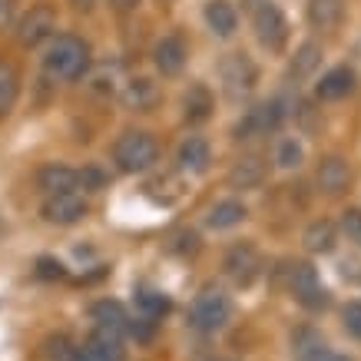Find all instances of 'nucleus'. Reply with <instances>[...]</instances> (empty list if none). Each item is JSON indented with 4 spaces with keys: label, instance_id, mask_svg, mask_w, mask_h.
<instances>
[{
    "label": "nucleus",
    "instance_id": "nucleus-1",
    "mask_svg": "<svg viewBox=\"0 0 361 361\" xmlns=\"http://www.w3.org/2000/svg\"><path fill=\"white\" fill-rule=\"evenodd\" d=\"M90 44L77 33H56L50 47L44 54V73L50 80H60V83H70V80H80L90 70Z\"/></svg>",
    "mask_w": 361,
    "mask_h": 361
},
{
    "label": "nucleus",
    "instance_id": "nucleus-2",
    "mask_svg": "<svg viewBox=\"0 0 361 361\" xmlns=\"http://www.w3.org/2000/svg\"><path fill=\"white\" fill-rule=\"evenodd\" d=\"M159 159V142L146 130H126L113 142V163L120 173H146Z\"/></svg>",
    "mask_w": 361,
    "mask_h": 361
},
{
    "label": "nucleus",
    "instance_id": "nucleus-3",
    "mask_svg": "<svg viewBox=\"0 0 361 361\" xmlns=\"http://www.w3.org/2000/svg\"><path fill=\"white\" fill-rule=\"evenodd\" d=\"M232 322V298L219 285H206L189 308V325L202 335H216Z\"/></svg>",
    "mask_w": 361,
    "mask_h": 361
},
{
    "label": "nucleus",
    "instance_id": "nucleus-4",
    "mask_svg": "<svg viewBox=\"0 0 361 361\" xmlns=\"http://www.w3.org/2000/svg\"><path fill=\"white\" fill-rule=\"evenodd\" d=\"M285 116H288V110H285L282 97L262 99V103L249 106V110H245L239 120H235V126H232V136H235L239 142L259 140V136H272V133L285 123Z\"/></svg>",
    "mask_w": 361,
    "mask_h": 361
},
{
    "label": "nucleus",
    "instance_id": "nucleus-5",
    "mask_svg": "<svg viewBox=\"0 0 361 361\" xmlns=\"http://www.w3.org/2000/svg\"><path fill=\"white\" fill-rule=\"evenodd\" d=\"M249 11H252V27H255L259 44H262L269 54H285L288 37H292V27H288V17H285L282 7H279L275 0H259Z\"/></svg>",
    "mask_w": 361,
    "mask_h": 361
},
{
    "label": "nucleus",
    "instance_id": "nucleus-6",
    "mask_svg": "<svg viewBox=\"0 0 361 361\" xmlns=\"http://www.w3.org/2000/svg\"><path fill=\"white\" fill-rule=\"evenodd\" d=\"M219 80H222V93L232 99V103H242L249 99L259 87V66L249 54H226L219 60Z\"/></svg>",
    "mask_w": 361,
    "mask_h": 361
},
{
    "label": "nucleus",
    "instance_id": "nucleus-7",
    "mask_svg": "<svg viewBox=\"0 0 361 361\" xmlns=\"http://www.w3.org/2000/svg\"><path fill=\"white\" fill-rule=\"evenodd\" d=\"M288 292L295 295V302L308 312H325L331 305V292L322 285V275L312 262H288Z\"/></svg>",
    "mask_w": 361,
    "mask_h": 361
},
{
    "label": "nucleus",
    "instance_id": "nucleus-8",
    "mask_svg": "<svg viewBox=\"0 0 361 361\" xmlns=\"http://www.w3.org/2000/svg\"><path fill=\"white\" fill-rule=\"evenodd\" d=\"M56 37V7L54 4H47V0H40V4H33L30 11L20 17V23H17V40H20V47H40L47 44V40H54Z\"/></svg>",
    "mask_w": 361,
    "mask_h": 361
},
{
    "label": "nucleus",
    "instance_id": "nucleus-9",
    "mask_svg": "<svg viewBox=\"0 0 361 361\" xmlns=\"http://www.w3.org/2000/svg\"><path fill=\"white\" fill-rule=\"evenodd\" d=\"M222 272L229 275L232 285H239V288H249L259 272H262V255L259 249L252 245V242H235L229 252H226V259H222Z\"/></svg>",
    "mask_w": 361,
    "mask_h": 361
},
{
    "label": "nucleus",
    "instance_id": "nucleus-10",
    "mask_svg": "<svg viewBox=\"0 0 361 361\" xmlns=\"http://www.w3.org/2000/svg\"><path fill=\"white\" fill-rule=\"evenodd\" d=\"M87 212L90 202L83 192H54V196H44V206H40V216L50 226H77Z\"/></svg>",
    "mask_w": 361,
    "mask_h": 361
},
{
    "label": "nucleus",
    "instance_id": "nucleus-11",
    "mask_svg": "<svg viewBox=\"0 0 361 361\" xmlns=\"http://www.w3.org/2000/svg\"><path fill=\"white\" fill-rule=\"evenodd\" d=\"M355 90H358V70L348 63L331 66V70H325V73L315 80V97L322 99V103L345 99V97H351Z\"/></svg>",
    "mask_w": 361,
    "mask_h": 361
},
{
    "label": "nucleus",
    "instance_id": "nucleus-12",
    "mask_svg": "<svg viewBox=\"0 0 361 361\" xmlns=\"http://www.w3.org/2000/svg\"><path fill=\"white\" fill-rule=\"evenodd\" d=\"M186 60H189V47L179 33H166L159 37L153 47V63L163 77H179L186 70Z\"/></svg>",
    "mask_w": 361,
    "mask_h": 361
},
{
    "label": "nucleus",
    "instance_id": "nucleus-13",
    "mask_svg": "<svg viewBox=\"0 0 361 361\" xmlns=\"http://www.w3.org/2000/svg\"><path fill=\"white\" fill-rule=\"evenodd\" d=\"M292 358L295 361H351L348 355L331 348L315 329H298L292 335Z\"/></svg>",
    "mask_w": 361,
    "mask_h": 361
},
{
    "label": "nucleus",
    "instance_id": "nucleus-14",
    "mask_svg": "<svg viewBox=\"0 0 361 361\" xmlns=\"http://www.w3.org/2000/svg\"><path fill=\"white\" fill-rule=\"evenodd\" d=\"M70 361H126V348H123V338L93 331L90 338H83L73 348V358Z\"/></svg>",
    "mask_w": 361,
    "mask_h": 361
},
{
    "label": "nucleus",
    "instance_id": "nucleus-15",
    "mask_svg": "<svg viewBox=\"0 0 361 361\" xmlns=\"http://www.w3.org/2000/svg\"><path fill=\"white\" fill-rule=\"evenodd\" d=\"M176 163H179V169H183V173L202 176L209 169V163H212V146H209V140H206V136H199V133L183 136L179 149H176Z\"/></svg>",
    "mask_w": 361,
    "mask_h": 361
},
{
    "label": "nucleus",
    "instance_id": "nucleus-16",
    "mask_svg": "<svg viewBox=\"0 0 361 361\" xmlns=\"http://www.w3.org/2000/svg\"><path fill=\"white\" fill-rule=\"evenodd\" d=\"M90 318H93L97 331H103V335H113V338L130 335V315H126V308H123L120 302H113V298L93 302V305H90Z\"/></svg>",
    "mask_w": 361,
    "mask_h": 361
},
{
    "label": "nucleus",
    "instance_id": "nucleus-17",
    "mask_svg": "<svg viewBox=\"0 0 361 361\" xmlns=\"http://www.w3.org/2000/svg\"><path fill=\"white\" fill-rule=\"evenodd\" d=\"M315 183H318V189H322L325 196H338V192H345L348 183H351L348 159H341V156H325V159L318 163V169H315Z\"/></svg>",
    "mask_w": 361,
    "mask_h": 361
},
{
    "label": "nucleus",
    "instance_id": "nucleus-18",
    "mask_svg": "<svg viewBox=\"0 0 361 361\" xmlns=\"http://www.w3.org/2000/svg\"><path fill=\"white\" fill-rule=\"evenodd\" d=\"M37 186L44 189V196L54 192H80V169H70L63 163H47L37 169Z\"/></svg>",
    "mask_w": 361,
    "mask_h": 361
},
{
    "label": "nucleus",
    "instance_id": "nucleus-19",
    "mask_svg": "<svg viewBox=\"0 0 361 361\" xmlns=\"http://www.w3.org/2000/svg\"><path fill=\"white\" fill-rule=\"evenodd\" d=\"M265 176H269V166H265L262 156H242L239 163H232V169H229V186L249 192V189L262 186Z\"/></svg>",
    "mask_w": 361,
    "mask_h": 361
},
{
    "label": "nucleus",
    "instance_id": "nucleus-20",
    "mask_svg": "<svg viewBox=\"0 0 361 361\" xmlns=\"http://www.w3.org/2000/svg\"><path fill=\"white\" fill-rule=\"evenodd\" d=\"M348 11V0H308L305 4V17L315 30H335L345 20Z\"/></svg>",
    "mask_w": 361,
    "mask_h": 361
},
{
    "label": "nucleus",
    "instance_id": "nucleus-21",
    "mask_svg": "<svg viewBox=\"0 0 361 361\" xmlns=\"http://www.w3.org/2000/svg\"><path fill=\"white\" fill-rule=\"evenodd\" d=\"M202 13H206V27L216 33L219 40H229L232 33L239 30V11L232 7L229 0H209Z\"/></svg>",
    "mask_w": 361,
    "mask_h": 361
},
{
    "label": "nucleus",
    "instance_id": "nucleus-22",
    "mask_svg": "<svg viewBox=\"0 0 361 361\" xmlns=\"http://www.w3.org/2000/svg\"><path fill=\"white\" fill-rule=\"evenodd\" d=\"M302 242H305V249L312 252V255H331L335 252V245H338V226L331 219H315L308 222L305 235H302Z\"/></svg>",
    "mask_w": 361,
    "mask_h": 361
},
{
    "label": "nucleus",
    "instance_id": "nucleus-23",
    "mask_svg": "<svg viewBox=\"0 0 361 361\" xmlns=\"http://www.w3.org/2000/svg\"><path fill=\"white\" fill-rule=\"evenodd\" d=\"M212 106H216V97L206 83H192L183 97V116L186 123H206L212 116Z\"/></svg>",
    "mask_w": 361,
    "mask_h": 361
},
{
    "label": "nucleus",
    "instance_id": "nucleus-24",
    "mask_svg": "<svg viewBox=\"0 0 361 361\" xmlns=\"http://www.w3.org/2000/svg\"><path fill=\"white\" fill-rule=\"evenodd\" d=\"M322 56H325L322 44H318V40H305V44L295 50L292 63H288V80H308L318 66H322Z\"/></svg>",
    "mask_w": 361,
    "mask_h": 361
},
{
    "label": "nucleus",
    "instance_id": "nucleus-25",
    "mask_svg": "<svg viewBox=\"0 0 361 361\" xmlns=\"http://www.w3.org/2000/svg\"><path fill=\"white\" fill-rule=\"evenodd\" d=\"M245 216H249V209L242 206L239 199H219V202L206 212V226H209V229H216V232H222V229L239 226Z\"/></svg>",
    "mask_w": 361,
    "mask_h": 361
},
{
    "label": "nucleus",
    "instance_id": "nucleus-26",
    "mask_svg": "<svg viewBox=\"0 0 361 361\" xmlns=\"http://www.w3.org/2000/svg\"><path fill=\"white\" fill-rule=\"evenodd\" d=\"M136 308H140V318H146V322H159V318L169 315L173 302H169L166 292L142 285V288H136Z\"/></svg>",
    "mask_w": 361,
    "mask_h": 361
},
{
    "label": "nucleus",
    "instance_id": "nucleus-27",
    "mask_svg": "<svg viewBox=\"0 0 361 361\" xmlns=\"http://www.w3.org/2000/svg\"><path fill=\"white\" fill-rule=\"evenodd\" d=\"M156 83H149L146 77H140V80H130L126 87H123V93H120V99L130 106V110H149L156 103Z\"/></svg>",
    "mask_w": 361,
    "mask_h": 361
},
{
    "label": "nucleus",
    "instance_id": "nucleus-28",
    "mask_svg": "<svg viewBox=\"0 0 361 361\" xmlns=\"http://www.w3.org/2000/svg\"><path fill=\"white\" fill-rule=\"evenodd\" d=\"M275 163L279 169H298V166L305 163V146L298 136H282V140L275 142Z\"/></svg>",
    "mask_w": 361,
    "mask_h": 361
},
{
    "label": "nucleus",
    "instance_id": "nucleus-29",
    "mask_svg": "<svg viewBox=\"0 0 361 361\" xmlns=\"http://www.w3.org/2000/svg\"><path fill=\"white\" fill-rule=\"evenodd\" d=\"M17 93H20V80L11 66H0V113H11V106L17 103Z\"/></svg>",
    "mask_w": 361,
    "mask_h": 361
},
{
    "label": "nucleus",
    "instance_id": "nucleus-30",
    "mask_svg": "<svg viewBox=\"0 0 361 361\" xmlns=\"http://www.w3.org/2000/svg\"><path fill=\"white\" fill-rule=\"evenodd\" d=\"M338 232L351 242V245H358V249H361V209L358 206H348L345 212H341Z\"/></svg>",
    "mask_w": 361,
    "mask_h": 361
},
{
    "label": "nucleus",
    "instance_id": "nucleus-31",
    "mask_svg": "<svg viewBox=\"0 0 361 361\" xmlns=\"http://www.w3.org/2000/svg\"><path fill=\"white\" fill-rule=\"evenodd\" d=\"M341 322H345V331L351 338L361 341V298H355V302H348L341 308Z\"/></svg>",
    "mask_w": 361,
    "mask_h": 361
},
{
    "label": "nucleus",
    "instance_id": "nucleus-32",
    "mask_svg": "<svg viewBox=\"0 0 361 361\" xmlns=\"http://www.w3.org/2000/svg\"><path fill=\"white\" fill-rule=\"evenodd\" d=\"M37 275L40 279H66V265L50 259V255H40L37 259Z\"/></svg>",
    "mask_w": 361,
    "mask_h": 361
},
{
    "label": "nucleus",
    "instance_id": "nucleus-33",
    "mask_svg": "<svg viewBox=\"0 0 361 361\" xmlns=\"http://www.w3.org/2000/svg\"><path fill=\"white\" fill-rule=\"evenodd\" d=\"M106 186V176L99 173L97 166H90V169H83L80 173V189H90V192H97V189Z\"/></svg>",
    "mask_w": 361,
    "mask_h": 361
},
{
    "label": "nucleus",
    "instance_id": "nucleus-34",
    "mask_svg": "<svg viewBox=\"0 0 361 361\" xmlns=\"http://www.w3.org/2000/svg\"><path fill=\"white\" fill-rule=\"evenodd\" d=\"M153 329H156V322H146V318H130V335L136 341H149V338H153Z\"/></svg>",
    "mask_w": 361,
    "mask_h": 361
},
{
    "label": "nucleus",
    "instance_id": "nucleus-35",
    "mask_svg": "<svg viewBox=\"0 0 361 361\" xmlns=\"http://www.w3.org/2000/svg\"><path fill=\"white\" fill-rule=\"evenodd\" d=\"M110 7L116 13H133L136 7H140V0H110Z\"/></svg>",
    "mask_w": 361,
    "mask_h": 361
},
{
    "label": "nucleus",
    "instance_id": "nucleus-36",
    "mask_svg": "<svg viewBox=\"0 0 361 361\" xmlns=\"http://www.w3.org/2000/svg\"><path fill=\"white\" fill-rule=\"evenodd\" d=\"M11 23V0H0V30Z\"/></svg>",
    "mask_w": 361,
    "mask_h": 361
},
{
    "label": "nucleus",
    "instance_id": "nucleus-37",
    "mask_svg": "<svg viewBox=\"0 0 361 361\" xmlns=\"http://www.w3.org/2000/svg\"><path fill=\"white\" fill-rule=\"evenodd\" d=\"M355 279H358V282H361V269H358V275H355Z\"/></svg>",
    "mask_w": 361,
    "mask_h": 361
}]
</instances>
